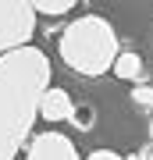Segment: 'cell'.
<instances>
[{"mask_svg": "<svg viewBox=\"0 0 153 160\" xmlns=\"http://www.w3.org/2000/svg\"><path fill=\"white\" fill-rule=\"evenodd\" d=\"M50 86V61L39 46L0 53V160L22 153L39 118V96Z\"/></svg>", "mask_w": 153, "mask_h": 160, "instance_id": "obj_1", "label": "cell"}, {"mask_svg": "<svg viewBox=\"0 0 153 160\" xmlns=\"http://www.w3.org/2000/svg\"><path fill=\"white\" fill-rule=\"evenodd\" d=\"M61 61L68 64L71 71L79 75H89V78H96V75H107L114 57H118V32H114V25L107 18L100 14H82L75 18L68 29L61 32Z\"/></svg>", "mask_w": 153, "mask_h": 160, "instance_id": "obj_2", "label": "cell"}, {"mask_svg": "<svg viewBox=\"0 0 153 160\" xmlns=\"http://www.w3.org/2000/svg\"><path fill=\"white\" fill-rule=\"evenodd\" d=\"M36 32V11L28 0H0V53L28 46Z\"/></svg>", "mask_w": 153, "mask_h": 160, "instance_id": "obj_3", "label": "cell"}, {"mask_svg": "<svg viewBox=\"0 0 153 160\" xmlns=\"http://www.w3.org/2000/svg\"><path fill=\"white\" fill-rule=\"evenodd\" d=\"M25 160H79V149L64 132H43L28 142Z\"/></svg>", "mask_w": 153, "mask_h": 160, "instance_id": "obj_4", "label": "cell"}, {"mask_svg": "<svg viewBox=\"0 0 153 160\" xmlns=\"http://www.w3.org/2000/svg\"><path fill=\"white\" fill-rule=\"evenodd\" d=\"M71 114H75V103L68 96V89L46 86L39 96V118L43 121H71Z\"/></svg>", "mask_w": 153, "mask_h": 160, "instance_id": "obj_5", "label": "cell"}, {"mask_svg": "<svg viewBox=\"0 0 153 160\" xmlns=\"http://www.w3.org/2000/svg\"><path fill=\"white\" fill-rule=\"evenodd\" d=\"M110 71L118 75V78H125V82H135L139 75H142V57L139 53H118V57H114V64H110Z\"/></svg>", "mask_w": 153, "mask_h": 160, "instance_id": "obj_6", "label": "cell"}, {"mask_svg": "<svg viewBox=\"0 0 153 160\" xmlns=\"http://www.w3.org/2000/svg\"><path fill=\"white\" fill-rule=\"evenodd\" d=\"M28 4H32V11L36 14H68L75 4H79V0H28Z\"/></svg>", "mask_w": 153, "mask_h": 160, "instance_id": "obj_7", "label": "cell"}, {"mask_svg": "<svg viewBox=\"0 0 153 160\" xmlns=\"http://www.w3.org/2000/svg\"><path fill=\"white\" fill-rule=\"evenodd\" d=\"M71 125L79 128V132H93V128H96V107H93V103H82V107H75Z\"/></svg>", "mask_w": 153, "mask_h": 160, "instance_id": "obj_8", "label": "cell"}, {"mask_svg": "<svg viewBox=\"0 0 153 160\" xmlns=\"http://www.w3.org/2000/svg\"><path fill=\"white\" fill-rule=\"evenodd\" d=\"M132 103H139V107H153V86H135V89H132Z\"/></svg>", "mask_w": 153, "mask_h": 160, "instance_id": "obj_9", "label": "cell"}, {"mask_svg": "<svg viewBox=\"0 0 153 160\" xmlns=\"http://www.w3.org/2000/svg\"><path fill=\"white\" fill-rule=\"evenodd\" d=\"M85 160H125L121 153H114V149H96V153H89Z\"/></svg>", "mask_w": 153, "mask_h": 160, "instance_id": "obj_10", "label": "cell"}, {"mask_svg": "<svg viewBox=\"0 0 153 160\" xmlns=\"http://www.w3.org/2000/svg\"><path fill=\"white\" fill-rule=\"evenodd\" d=\"M128 160H153V139H150V142H146V146L139 149V153H132Z\"/></svg>", "mask_w": 153, "mask_h": 160, "instance_id": "obj_11", "label": "cell"}]
</instances>
